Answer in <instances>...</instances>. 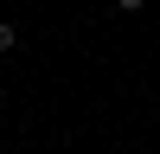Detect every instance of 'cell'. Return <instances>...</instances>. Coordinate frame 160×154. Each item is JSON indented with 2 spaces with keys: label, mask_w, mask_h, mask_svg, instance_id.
<instances>
[{
  "label": "cell",
  "mask_w": 160,
  "mask_h": 154,
  "mask_svg": "<svg viewBox=\"0 0 160 154\" xmlns=\"http://www.w3.org/2000/svg\"><path fill=\"white\" fill-rule=\"evenodd\" d=\"M115 7H122V13H135V7H148V0H115Z\"/></svg>",
  "instance_id": "7a4b0ae2"
},
{
  "label": "cell",
  "mask_w": 160,
  "mask_h": 154,
  "mask_svg": "<svg viewBox=\"0 0 160 154\" xmlns=\"http://www.w3.org/2000/svg\"><path fill=\"white\" fill-rule=\"evenodd\" d=\"M13 45H19V32H13L7 19H0V51H13Z\"/></svg>",
  "instance_id": "6da1fadb"
}]
</instances>
